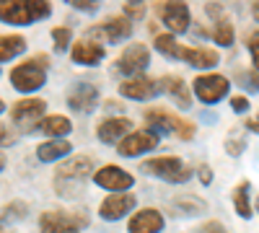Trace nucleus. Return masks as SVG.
Wrapping results in <instances>:
<instances>
[{
  "instance_id": "nucleus-1",
  "label": "nucleus",
  "mask_w": 259,
  "mask_h": 233,
  "mask_svg": "<svg viewBox=\"0 0 259 233\" xmlns=\"http://www.w3.org/2000/svg\"><path fill=\"white\" fill-rule=\"evenodd\" d=\"M91 168H94L91 156H75L68 163H62L55 176V195L65 200H78L85 192V181L91 176Z\"/></svg>"
},
{
  "instance_id": "nucleus-2",
  "label": "nucleus",
  "mask_w": 259,
  "mask_h": 233,
  "mask_svg": "<svg viewBox=\"0 0 259 233\" xmlns=\"http://www.w3.org/2000/svg\"><path fill=\"white\" fill-rule=\"evenodd\" d=\"M52 6L45 0H0V21L11 26H31L34 21L47 18Z\"/></svg>"
},
{
  "instance_id": "nucleus-3",
  "label": "nucleus",
  "mask_w": 259,
  "mask_h": 233,
  "mask_svg": "<svg viewBox=\"0 0 259 233\" xmlns=\"http://www.w3.org/2000/svg\"><path fill=\"white\" fill-rule=\"evenodd\" d=\"M47 68H50V55H36L21 62L11 70V86L21 94H34L47 83Z\"/></svg>"
},
{
  "instance_id": "nucleus-4",
  "label": "nucleus",
  "mask_w": 259,
  "mask_h": 233,
  "mask_svg": "<svg viewBox=\"0 0 259 233\" xmlns=\"http://www.w3.org/2000/svg\"><path fill=\"white\" fill-rule=\"evenodd\" d=\"M140 168H143V174L156 176V179H163V181H168V184H184V181H189V176H192V168H189L182 158H177V156L150 158V161H145Z\"/></svg>"
},
{
  "instance_id": "nucleus-5",
  "label": "nucleus",
  "mask_w": 259,
  "mask_h": 233,
  "mask_svg": "<svg viewBox=\"0 0 259 233\" xmlns=\"http://www.w3.org/2000/svg\"><path fill=\"white\" fill-rule=\"evenodd\" d=\"M145 122L153 127V132H166V135H177L179 140H192L194 137V124L192 122H184L179 119L177 114H171L161 107H153L145 112Z\"/></svg>"
},
{
  "instance_id": "nucleus-6",
  "label": "nucleus",
  "mask_w": 259,
  "mask_h": 233,
  "mask_svg": "<svg viewBox=\"0 0 259 233\" xmlns=\"http://www.w3.org/2000/svg\"><path fill=\"white\" fill-rule=\"evenodd\" d=\"M130 34H133V21H130L127 16H109L104 21V24H96V26H89L85 29V39L89 41H96L99 44H117V41L127 39Z\"/></svg>"
},
{
  "instance_id": "nucleus-7",
  "label": "nucleus",
  "mask_w": 259,
  "mask_h": 233,
  "mask_svg": "<svg viewBox=\"0 0 259 233\" xmlns=\"http://www.w3.org/2000/svg\"><path fill=\"white\" fill-rule=\"evenodd\" d=\"M45 112H47L45 99H24V101L13 104L11 119L21 132H34V130H39L41 119H45Z\"/></svg>"
},
{
  "instance_id": "nucleus-8",
  "label": "nucleus",
  "mask_w": 259,
  "mask_h": 233,
  "mask_svg": "<svg viewBox=\"0 0 259 233\" xmlns=\"http://www.w3.org/2000/svg\"><path fill=\"white\" fill-rule=\"evenodd\" d=\"M83 225H89L85 213H62V210H47L39 218V230L41 233H80Z\"/></svg>"
},
{
  "instance_id": "nucleus-9",
  "label": "nucleus",
  "mask_w": 259,
  "mask_h": 233,
  "mask_svg": "<svg viewBox=\"0 0 259 233\" xmlns=\"http://www.w3.org/2000/svg\"><path fill=\"white\" fill-rule=\"evenodd\" d=\"M148 65H150V50L145 44H140V41H135V44L124 47V52L117 57L114 70L122 73V75L135 78V75H143Z\"/></svg>"
},
{
  "instance_id": "nucleus-10",
  "label": "nucleus",
  "mask_w": 259,
  "mask_h": 233,
  "mask_svg": "<svg viewBox=\"0 0 259 233\" xmlns=\"http://www.w3.org/2000/svg\"><path fill=\"white\" fill-rule=\"evenodd\" d=\"M156 16L161 18V24L168 29V34H187L192 26V13L187 3H156Z\"/></svg>"
},
{
  "instance_id": "nucleus-11",
  "label": "nucleus",
  "mask_w": 259,
  "mask_h": 233,
  "mask_svg": "<svg viewBox=\"0 0 259 233\" xmlns=\"http://www.w3.org/2000/svg\"><path fill=\"white\" fill-rule=\"evenodd\" d=\"M192 88H194V96H197L202 104H218L221 99L228 96L231 83H228V78H223V75L207 73V75H197V78H194Z\"/></svg>"
},
{
  "instance_id": "nucleus-12",
  "label": "nucleus",
  "mask_w": 259,
  "mask_h": 233,
  "mask_svg": "<svg viewBox=\"0 0 259 233\" xmlns=\"http://www.w3.org/2000/svg\"><path fill=\"white\" fill-rule=\"evenodd\" d=\"M94 184L101 187V189H109V192H114V195H122L135 184V176L130 171H124V168L109 163V166H101V168L94 171Z\"/></svg>"
},
{
  "instance_id": "nucleus-13",
  "label": "nucleus",
  "mask_w": 259,
  "mask_h": 233,
  "mask_svg": "<svg viewBox=\"0 0 259 233\" xmlns=\"http://www.w3.org/2000/svg\"><path fill=\"white\" fill-rule=\"evenodd\" d=\"M158 140H161V135L153 132V130L130 132V135L119 143L117 153L124 156V158H135V156H143V153H148V151H156V148H158Z\"/></svg>"
},
{
  "instance_id": "nucleus-14",
  "label": "nucleus",
  "mask_w": 259,
  "mask_h": 233,
  "mask_svg": "<svg viewBox=\"0 0 259 233\" xmlns=\"http://www.w3.org/2000/svg\"><path fill=\"white\" fill-rule=\"evenodd\" d=\"M119 94L124 99H133V101H148L161 94V83L148 78V75H135V78H124L119 83Z\"/></svg>"
},
{
  "instance_id": "nucleus-15",
  "label": "nucleus",
  "mask_w": 259,
  "mask_h": 233,
  "mask_svg": "<svg viewBox=\"0 0 259 233\" xmlns=\"http://www.w3.org/2000/svg\"><path fill=\"white\" fill-rule=\"evenodd\" d=\"M68 107L78 114H91L99 107V88L94 83H75L68 91Z\"/></svg>"
},
{
  "instance_id": "nucleus-16",
  "label": "nucleus",
  "mask_w": 259,
  "mask_h": 233,
  "mask_svg": "<svg viewBox=\"0 0 259 233\" xmlns=\"http://www.w3.org/2000/svg\"><path fill=\"white\" fill-rule=\"evenodd\" d=\"M135 205H138V197L133 195V192H122V195H109L101 205H99V215L104 218V220H109V223H114V220H122L130 210H135Z\"/></svg>"
},
{
  "instance_id": "nucleus-17",
  "label": "nucleus",
  "mask_w": 259,
  "mask_h": 233,
  "mask_svg": "<svg viewBox=\"0 0 259 233\" xmlns=\"http://www.w3.org/2000/svg\"><path fill=\"white\" fill-rule=\"evenodd\" d=\"M130 233H161L163 230V215L156 207H145L140 213H135L127 223Z\"/></svg>"
},
{
  "instance_id": "nucleus-18",
  "label": "nucleus",
  "mask_w": 259,
  "mask_h": 233,
  "mask_svg": "<svg viewBox=\"0 0 259 233\" xmlns=\"http://www.w3.org/2000/svg\"><path fill=\"white\" fill-rule=\"evenodd\" d=\"M130 130H133V122L127 117H109L96 127V137L101 143H122L130 135Z\"/></svg>"
},
{
  "instance_id": "nucleus-19",
  "label": "nucleus",
  "mask_w": 259,
  "mask_h": 233,
  "mask_svg": "<svg viewBox=\"0 0 259 233\" xmlns=\"http://www.w3.org/2000/svg\"><path fill=\"white\" fill-rule=\"evenodd\" d=\"M104 55H106V50L99 44V41H89V39H80V41H75L73 50H70L73 62H75V65H85V68H94V65H99V62L104 60Z\"/></svg>"
},
{
  "instance_id": "nucleus-20",
  "label": "nucleus",
  "mask_w": 259,
  "mask_h": 233,
  "mask_svg": "<svg viewBox=\"0 0 259 233\" xmlns=\"http://www.w3.org/2000/svg\"><path fill=\"white\" fill-rule=\"evenodd\" d=\"M182 60L187 62V65L197 68V70H210L221 62V55L215 50H207V47H187L182 52Z\"/></svg>"
},
{
  "instance_id": "nucleus-21",
  "label": "nucleus",
  "mask_w": 259,
  "mask_h": 233,
  "mask_svg": "<svg viewBox=\"0 0 259 233\" xmlns=\"http://www.w3.org/2000/svg\"><path fill=\"white\" fill-rule=\"evenodd\" d=\"M158 83H161V91H166L182 109H189V107H192V94H189L187 83H184L179 75H163Z\"/></svg>"
},
{
  "instance_id": "nucleus-22",
  "label": "nucleus",
  "mask_w": 259,
  "mask_h": 233,
  "mask_svg": "<svg viewBox=\"0 0 259 233\" xmlns=\"http://www.w3.org/2000/svg\"><path fill=\"white\" fill-rule=\"evenodd\" d=\"M70 143L68 140H47L36 148V158L41 163H55V161H62L65 156L70 153Z\"/></svg>"
},
{
  "instance_id": "nucleus-23",
  "label": "nucleus",
  "mask_w": 259,
  "mask_h": 233,
  "mask_svg": "<svg viewBox=\"0 0 259 233\" xmlns=\"http://www.w3.org/2000/svg\"><path fill=\"white\" fill-rule=\"evenodd\" d=\"M39 130L45 132V135H50V137H55V140H62L65 135H70L73 124H70V119H68V117H62V114H52V117H45V119H41Z\"/></svg>"
},
{
  "instance_id": "nucleus-24",
  "label": "nucleus",
  "mask_w": 259,
  "mask_h": 233,
  "mask_svg": "<svg viewBox=\"0 0 259 233\" xmlns=\"http://www.w3.org/2000/svg\"><path fill=\"white\" fill-rule=\"evenodd\" d=\"M26 39L18 36V34H6L0 36V62H11L16 60L21 52H26Z\"/></svg>"
},
{
  "instance_id": "nucleus-25",
  "label": "nucleus",
  "mask_w": 259,
  "mask_h": 233,
  "mask_svg": "<svg viewBox=\"0 0 259 233\" xmlns=\"http://www.w3.org/2000/svg\"><path fill=\"white\" fill-rule=\"evenodd\" d=\"M249 189H251V184L249 181H241L239 187L233 189V207H236V213H239L241 218H251V202H249Z\"/></svg>"
},
{
  "instance_id": "nucleus-26",
  "label": "nucleus",
  "mask_w": 259,
  "mask_h": 233,
  "mask_svg": "<svg viewBox=\"0 0 259 233\" xmlns=\"http://www.w3.org/2000/svg\"><path fill=\"white\" fill-rule=\"evenodd\" d=\"M153 47H156L161 55L171 57V60H182V52H184V50L179 47V41H177L174 34H158L156 41H153Z\"/></svg>"
},
{
  "instance_id": "nucleus-27",
  "label": "nucleus",
  "mask_w": 259,
  "mask_h": 233,
  "mask_svg": "<svg viewBox=\"0 0 259 233\" xmlns=\"http://www.w3.org/2000/svg\"><path fill=\"white\" fill-rule=\"evenodd\" d=\"M210 36L215 39V44H221V47H231L233 44V24H231V18H221V21H215V26L210 31Z\"/></svg>"
},
{
  "instance_id": "nucleus-28",
  "label": "nucleus",
  "mask_w": 259,
  "mask_h": 233,
  "mask_svg": "<svg viewBox=\"0 0 259 233\" xmlns=\"http://www.w3.org/2000/svg\"><path fill=\"white\" fill-rule=\"evenodd\" d=\"M177 210V215H200L202 210H205V202L202 200H197V197H179V200H174V205H171Z\"/></svg>"
},
{
  "instance_id": "nucleus-29",
  "label": "nucleus",
  "mask_w": 259,
  "mask_h": 233,
  "mask_svg": "<svg viewBox=\"0 0 259 233\" xmlns=\"http://www.w3.org/2000/svg\"><path fill=\"white\" fill-rule=\"evenodd\" d=\"M29 215V205L26 202H11L6 205L3 210H0V220H24Z\"/></svg>"
},
{
  "instance_id": "nucleus-30",
  "label": "nucleus",
  "mask_w": 259,
  "mask_h": 233,
  "mask_svg": "<svg viewBox=\"0 0 259 233\" xmlns=\"http://www.w3.org/2000/svg\"><path fill=\"white\" fill-rule=\"evenodd\" d=\"M244 148H246V140H244V130H236V132H231V135L226 137V151H228V156L239 158V156L244 153Z\"/></svg>"
},
{
  "instance_id": "nucleus-31",
  "label": "nucleus",
  "mask_w": 259,
  "mask_h": 233,
  "mask_svg": "<svg viewBox=\"0 0 259 233\" xmlns=\"http://www.w3.org/2000/svg\"><path fill=\"white\" fill-rule=\"evenodd\" d=\"M52 39H55V50L57 52H65L70 47V39H73V31L68 26H55L52 29Z\"/></svg>"
},
{
  "instance_id": "nucleus-32",
  "label": "nucleus",
  "mask_w": 259,
  "mask_h": 233,
  "mask_svg": "<svg viewBox=\"0 0 259 233\" xmlns=\"http://www.w3.org/2000/svg\"><path fill=\"white\" fill-rule=\"evenodd\" d=\"M236 80L241 83V88L251 91V94H259V75L251 73V70H239L236 73Z\"/></svg>"
},
{
  "instance_id": "nucleus-33",
  "label": "nucleus",
  "mask_w": 259,
  "mask_h": 233,
  "mask_svg": "<svg viewBox=\"0 0 259 233\" xmlns=\"http://www.w3.org/2000/svg\"><path fill=\"white\" fill-rule=\"evenodd\" d=\"M246 47H249V52H251V62H254V68L259 70V31H254V34H249V36H246Z\"/></svg>"
},
{
  "instance_id": "nucleus-34",
  "label": "nucleus",
  "mask_w": 259,
  "mask_h": 233,
  "mask_svg": "<svg viewBox=\"0 0 259 233\" xmlns=\"http://www.w3.org/2000/svg\"><path fill=\"white\" fill-rule=\"evenodd\" d=\"M68 3H70L75 11H83V13H96V11H99L96 0H68Z\"/></svg>"
},
{
  "instance_id": "nucleus-35",
  "label": "nucleus",
  "mask_w": 259,
  "mask_h": 233,
  "mask_svg": "<svg viewBox=\"0 0 259 233\" xmlns=\"http://www.w3.org/2000/svg\"><path fill=\"white\" fill-rule=\"evenodd\" d=\"M124 16L133 18H145V6L143 3H124Z\"/></svg>"
},
{
  "instance_id": "nucleus-36",
  "label": "nucleus",
  "mask_w": 259,
  "mask_h": 233,
  "mask_svg": "<svg viewBox=\"0 0 259 233\" xmlns=\"http://www.w3.org/2000/svg\"><path fill=\"white\" fill-rule=\"evenodd\" d=\"M231 109H233L236 114H244V112L249 109V99H244V96H233V99H231Z\"/></svg>"
},
{
  "instance_id": "nucleus-37",
  "label": "nucleus",
  "mask_w": 259,
  "mask_h": 233,
  "mask_svg": "<svg viewBox=\"0 0 259 233\" xmlns=\"http://www.w3.org/2000/svg\"><path fill=\"white\" fill-rule=\"evenodd\" d=\"M200 181L207 187L212 181V171H210V166H200Z\"/></svg>"
},
{
  "instance_id": "nucleus-38",
  "label": "nucleus",
  "mask_w": 259,
  "mask_h": 233,
  "mask_svg": "<svg viewBox=\"0 0 259 233\" xmlns=\"http://www.w3.org/2000/svg\"><path fill=\"white\" fill-rule=\"evenodd\" d=\"M8 143H13V135H11L8 127L0 124V145H8Z\"/></svg>"
},
{
  "instance_id": "nucleus-39",
  "label": "nucleus",
  "mask_w": 259,
  "mask_h": 233,
  "mask_svg": "<svg viewBox=\"0 0 259 233\" xmlns=\"http://www.w3.org/2000/svg\"><path fill=\"white\" fill-rule=\"evenodd\" d=\"M244 130H249V132H259V114H256V117H251V119H246Z\"/></svg>"
},
{
  "instance_id": "nucleus-40",
  "label": "nucleus",
  "mask_w": 259,
  "mask_h": 233,
  "mask_svg": "<svg viewBox=\"0 0 259 233\" xmlns=\"http://www.w3.org/2000/svg\"><path fill=\"white\" fill-rule=\"evenodd\" d=\"M104 109H109V112H117V109H122V107H119L117 101H106V104H104Z\"/></svg>"
},
{
  "instance_id": "nucleus-41",
  "label": "nucleus",
  "mask_w": 259,
  "mask_h": 233,
  "mask_svg": "<svg viewBox=\"0 0 259 233\" xmlns=\"http://www.w3.org/2000/svg\"><path fill=\"white\" fill-rule=\"evenodd\" d=\"M251 13H254V18L259 21V3H254V6H251Z\"/></svg>"
},
{
  "instance_id": "nucleus-42",
  "label": "nucleus",
  "mask_w": 259,
  "mask_h": 233,
  "mask_svg": "<svg viewBox=\"0 0 259 233\" xmlns=\"http://www.w3.org/2000/svg\"><path fill=\"white\" fill-rule=\"evenodd\" d=\"M0 233H13V230H8V225H6V220H0Z\"/></svg>"
},
{
  "instance_id": "nucleus-43",
  "label": "nucleus",
  "mask_w": 259,
  "mask_h": 233,
  "mask_svg": "<svg viewBox=\"0 0 259 233\" xmlns=\"http://www.w3.org/2000/svg\"><path fill=\"white\" fill-rule=\"evenodd\" d=\"M3 168H6V156L0 153V171H3Z\"/></svg>"
},
{
  "instance_id": "nucleus-44",
  "label": "nucleus",
  "mask_w": 259,
  "mask_h": 233,
  "mask_svg": "<svg viewBox=\"0 0 259 233\" xmlns=\"http://www.w3.org/2000/svg\"><path fill=\"white\" fill-rule=\"evenodd\" d=\"M3 109H6V104H3V99H0V114H3Z\"/></svg>"
},
{
  "instance_id": "nucleus-45",
  "label": "nucleus",
  "mask_w": 259,
  "mask_h": 233,
  "mask_svg": "<svg viewBox=\"0 0 259 233\" xmlns=\"http://www.w3.org/2000/svg\"><path fill=\"white\" fill-rule=\"evenodd\" d=\"M256 210H259V200H256Z\"/></svg>"
}]
</instances>
